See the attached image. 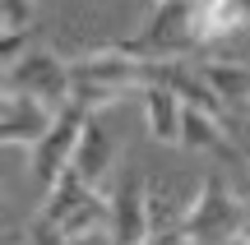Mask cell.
Masks as SVG:
<instances>
[{
    "label": "cell",
    "instance_id": "7a4b0ae2",
    "mask_svg": "<svg viewBox=\"0 0 250 245\" xmlns=\"http://www.w3.org/2000/svg\"><path fill=\"white\" fill-rule=\"evenodd\" d=\"M199 19H204V0H153L144 28L130 33L121 46L153 60H181L199 46Z\"/></svg>",
    "mask_w": 250,
    "mask_h": 245
},
{
    "label": "cell",
    "instance_id": "ba28073f",
    "mask_svg": "<svg viewBox=\"0 0 250 245\" xmlns=\"http://www.w3.org/2000/svg\"><path fill=\"white\" fill-rule=\"evenodd\" d=\"M139 107H144V125H148V134L158 139V144H181L186 102H181L176 88H162V83H153V88L139 93Z\"/></svg>",
    "mask_w": 250,
    "mask_h": 245
},
{
    "label": "cell",
    "instance_id": "8992f818",
    "mask_svg": "<svg viewBox=\"0 0 250 245\" xmlns=\"http://www.w3.org/2000/svg\"><path fill=\"white\" fill-rule=\"evenodd\" d=\"M148 181L144 171H125L121 185L111 190V245H144L153 241L148 227Z\"/></svg>",
    "mask_w": 250,
    "mask_h": 245
},
{
    "label": "cell",
    "instance_id": "6da1fadb",
    "mask_svg": "<svg viewBox=\"0 0 250 245\" xmlns=\"http://www.w3.org/2000/svg\"><path fill=\"white\" fill-rule=\"evenodd\" d=\"M250 222L246 199L223 181V171H204L199 194L190 199V213L181 222V236L190 245H236Z\"/></svg>",
    "mask_w": 250,
    "mask_h": 245
},
{
    "label": "cell",
    "instance_id": "8fae6325",
    "mask_svg": "<svg viewBox=\"0 0 250 245\" xmlns=\"http://www.w3.org/2000/svg\"><path fill=\"white\" fill-rule=\"evenodd\" d=\"M42 0H0V33H37Z\"/></svg>",
    "mask_w": 250,
    "mask_h": 245
},
{
    "label": "cell",
    "instance_id": "9c48e42d",
    "mask_svg": "<svg viewBox=\"0 0 250 245\" xmlns=\"http://www.w3.org/2000/svg\"><path fill=\"white\" fill-rule=\"evenodd\" d=\"M195 70L204 74V83L227 102L232 116H246L250 111V65H241V60H204V65H195Z\"/></svg>",
    "mask_w": 250,
    "mask_h": 245
},
{
    "label": "cell",
    "instance_id": "3957f363",
    "mask_svg": "<svg viewBox=\"0 0 250 245\" xmlns=\"http://www.w3.org/2000/svg\"><path fill=\"white\" fill-rule=\"evenodd\" d=\"M88 120H93V107H88L83 97H74L70 107H61V116H56L51 134H46L42 144L28 153V162H33V190H37V199H46V194L65 181V171L74 167V153H79V139H83V130H88Z\"/></svg>",
    "mask_w": 250,
    "mask_h": 245
},
{
    "label": "cell",
    "instance_id": "30bf717a",
    "mask_svg": "<svg viewBox=\"0 0 250 245\" xmlns=\"http://www.w3.org/2000/svg\"><path fill=\"white\" fill-rule=\"evenodd\" d=\"M250 23L246 0H204V19H199V46H213L223 37L241 33Z\"/></svg>",
    "mask_w": 250,
    "mask_h": 245
},
{
    "label": "cell",
    "instance_id": "5b68a950",
    "mask_svg": "<svg viewBox=\"0 0 250 245\" xmlns=\"http://www.w3.org/2000/svg\"><path fill=\"white\" fill-rule=\"evenodd\" d=\"M56 116L61 111L46 107V102L28 97V93H14V88H0V144H14V148H28L33 153L51 134Z\"/></svg>",
    "mask_w": 250,
    "mask_h": 245
},
{
    "label": "cell",
    "instance_id": "277c9868",
    "mask_svg": "<svg viewBox=\"0 0 250 245\" xmlns=\"http://www.w3.org/2000/svg\"><path fill=\"white\" fill-rule=\"evenodd\" d=\"M0 88L28 93V97H37V102L61 111V107L74 102V74H70V60H61L51 46H33V51H23L14 65H5Z\"/></svg>",
    "mask_w": 250,
    "mask_h": 245
},
{
    "label": "cell",
    "instance_id": "9a60e30c",
    "mask_svg": "<svg viewBox=\"0 0 250 245\" xmlns=\"http://www.w3.org/2000/svg\"><path fill=\"white\" fill-rule=\"evenodd\" d=\"M246 171H250V148H246Z\"/></svg>",
    "mask_w": 250,
    "mask_h": 245
},
{
    "label": "cell",
    "instance_id": "52a82bcc",
    "mask_svg": "<svg viewBox=\"0 0 250 245\" xmlns=\"http://www.w3.org/2000/svg\"><path fill=\"white\" fill-rule=\"evenodd\" d=\"M116 157H121L116 130H107L102 116L93 111V120H88V130H83V139H79V153H74L70 171L79 176V181H88V185H102L111 171H116Z\"/></svg>",
    "mask_w": 250,
    "mask_h": 245
},
{
    "label": "cell",
    "instance_id": "5bb4252c",
    "mask_svg": "<svg viewBox=\"0 0 250 245\" xmlns=\"http://www.w3.org/2000/svg\"><path fill=\"white\" fill-rule=\"evenodd\" d=\"M236 245H250V222H246V231H241V241H236Z\"/></svg>",
    "mask_w": 250,
    "mask_h": 245
},
{
    "label": "cell",
    "instance_id": "7c38bea8",
    "mask_svg": "<svg viewBox=\"0 0 250 245\" xmlns=\"http://www.w3.org/2000/svg\"><path fill=\"white\" fill-rule=\"evenodd\" d=\"M33 46H37V33H0V65H14Z\"/></svg>",
    "mask_w": 250,
    "mask_h": 245
},
{
    "label": "cell",
    "instance_id": "4fadbf2b",
    "mask_svg": "<svg viewBox=\"0 0 250 245\" xmlns=\"http://www.w3.org/2000/svg\"><path fill=\"white\" fill-rule=\"evenodd\" d=\"M167 245H190V241H186V236H181V231H176V236H171V241H167Z\"/></svg>",
    "mask_w": 250,
    "mask_h": 245
}]
</instances>
